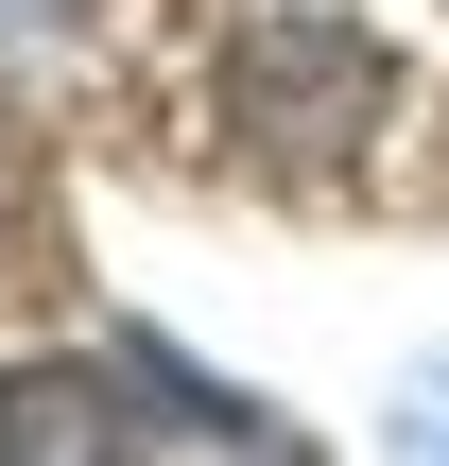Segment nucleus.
Instances as JSON below:
<instances>
[{
  "instance_id": "nucleus-2",
  "label": "nucleus",
  "mask_w": 449,
  "mask_h": 466,
  "mask_svg": "<svg viewBox=\"0 0 449 466\" xmlns=\"http://www.w3.org/2000/svg\"><path fill=\"white\" fill-rule=\"evenodd\" d=\"M104 450H138L104 363H17L0 380V466H104Z\"/></svg>"
},
{
  "instance_id": "nucleus-1",
  "label": "nucleus",
  "mask_w": 449,
  "mask_h": 466,
  "mask_svg": "<svg viewBox=\"0 0 449 466\" xmlns=\"http://www.w3.org/2000/svg\"><path fill=\"white\" fill-rule=\"evenodd\" d=\"M381 104H398V52H381L363 17H311V0L242 17V52H225V121H242L260 156H346Z\"/></svg>"
}]
</instances>
